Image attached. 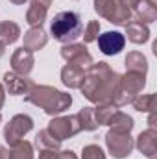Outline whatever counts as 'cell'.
I'll list each match as a JSON object with an SVG mask.
<instances>
[{"label": "cell", "instance_id": "6da1fadb", "mask_svg": "<svg viewBox=\"0 0 157 159\" xmlns=\"http://www.w3.org/2000/svg\"><path fill=\"white\" fill-rule=\"evenodd\" d=\"M118 80H120V76L109 69L107 63H98V65H91L87 69V74H85L79 89L87 100H91L94 104H104L113 98Z\"/></svg>", "mask_w": 157, "mask_h": 159}, {"label": "cell", "instance_id": "7a4b0ae2", "mask_svg": "<svg viewBox=\"0 0 157 159\" xmlns=\"http://www.w3.org/2000/svg\"><path fill=\"white\" fill-rule=\"evenodd\" d=\"M24 100L34 104V106H39L48 115H59L65 109H69L72 104L70 94H65L54 87H48V85H34L24 94Z\"/></svg>", "mask_w": 157, "mask_h": 159}, {"label": "cell", "instance_id": "3957f363", "mask_svg": "<svg viewBox=\"0 0 157 159\" xmlns=\"http://www.w3.org/2000/svg\"><path fill=\"white\" fill-rule=\"evenodd\" d=\"M83 32V22L81 17L76 11H61L57 15H54L52 24H50V34L54 35V39L63 43V44H70L78 39Z\"/></svg>", "mask_w": 157, "mask_h": 159}, {"label": "cell", "instance_id": "277c9868", "mask_svg": "<svg viewBox=\"0 0 157 159\" xmlns=\"http://www.w3.org/2000/svg\"><path fill=\"white\" fill-rule=\"evenodd\" d=\"M144 76L142 74H137V72H128L124 78L118 80L117 83V89H115V94H113V102L115 106H126L129 102H133L139 93L142 91L144 87Z\"/></svg>", "mask_w": 157, "mask_h": 159}, {"label": "cell", "instance_id": "5b68a950", "mask_svg": "<svg viewBox=\"0 0 157 159\" xmlns=\"http://www.w3.org/2000/svg\"><path fill=\"white\" fill-rule=\"evenodd\" d=\"M94 9L98 15L113 24H128L131 20V9L118 4V0H94Z\"/></svg>", "mask_w": 157, "mask_h": 159}, {"label": "cell", "instance_id": "8992f818", "mask_svg": "<svg viewBox=\"0 0 157 159\" xmlns=\"http://www.w3.org/2000/svg\"><path fill=\"white\" fill-rule=\"evenodd\" d=\"M34 128V120L28 115H15L13 119L9 120V124H6V129H4V139L9 146L17 144L22 141V137Z\"/></svg>", "mask_w": 157, "mask_h": 159}, {"label": "cell", "instance_id": "52a82bcc", "mask_svg": "<svg viewBox=\"0 0 157 159\" xmlns=\"http://www.w3.org/2000/svg\"><path fill=\"white\" fill-rule=\"evenodd\" d=\"M105 143H107V148L111 152V156L117 159L128 157L133 150V139L129 137V133H117L113 129L107 131L105 135Z\"/></svg>", "mask_w": 157, "mask_h": 159}, {"label": "cell", "instance_id": "ba28073f", "mask_svg": "<svg viewBox=\"0 0 157 159\" xmlns=\"http://www.w3.org/2000/svg\"><path fill=\"white\" fill-rule=\"evenodd\" d=\"M46 129L54 135V139H57L61 143V141L76 135L81 128H79V122L76 119V115H74V117H59V119H54L48 124Z\"/></svg>", "mask_w": 157, "mask_h": 159}, {"label": "cell", "instance_id": "9c48e42d", "mask_svg": "<svg viewBox=\"0 0 157 159\" xmlns=\"http://www.w3.org/2000/svg\"><path fill=\"white\" fill-rule=\"evenodd\" d=\"M61 56L67 59V63L78 65L83 70H87V69L92 65V57H91V54L87 52V48H85L83 44H76V43L65 44V46L61 48Z\"/></svg>", "mask_w": 157, "mask_h": 159}, {"label": "cell", "instance_id": "30bf717a", "mask_svg": "<svg viewBox=\"0 0 157 159\" xmlns=\"http://www.w3.org/2000/svg\"><path fill=\"white\" fill-rule=\"evenodd\" d=\"M96 41H98L100 52L105 54V56H115V54H118L124 48V44H126V39H124V35L120 32H105V34L98 35Z\"/></svg>", "mask_w": 157, "mask_h": 159}, {"label": "cell", "instance_id": "8fae6325", "mask_svg": "<svg viewBox=\"0 0 157 159\" xmlns=\"http://www.w3.org/2000/svg\"><path fill=\"white\" fill-rule=\"evenodd\" d=\"M11 67H13V72L17 74H22V76H28L34 69V52H30L28 48H17L11 56Z\"/></svg>", "mask_w": 157, "mask_h": 159}, {"label": "cell", "instance_id": "7c38bea8", "mask_svg": "<svg viewBox=\"0 0 157 159\" xmlns=\"http://www.w3.org/2000/svg\"><path fill=\"white\" fill-rule=\"evenodd\" d=\"M4 83H6L9 94H26L35 85L30 78H26L22 74H17V72H6Z\"/></svg>", "mask_w": 157, "mask_h": 159}, {"label": "cell", "instance_id": "4fadbf2b", "mask_svg": "<svg viewBox=\"0 0 157 159\" xmlns=\"http://www.w3.org/2000/svg\"><path fill=\"white\" fill-rule=\"evenodd\" d=\"M30 9L26 13V22L30 26H41L44 17H46V11L52 4V0H30Z\"/></svg>", "mask_w": 157, "mask_h": 159}, {"label": "cell", "instance_id": "5bb4252c", "mask_svg": "<svg viewBox=\"0 0 157 159\" xmlns=\"http://www.w3.org/2000/svg\"><path fill=\"white\" fill-rule=\"evenodd\" d=\"M137 148L146 156L148 159H155L157 154V133L154 128L142 131L137 139Z\"/></svg>", "mask_w": 157, "mask_h": 159}, {"label": "cell", "instance_id": "9a60e30c", "mask_svg": "<svg viewBox=\"0 0 157 159\" xmlns=\"http://www.w3.org/2000/svg\"><path fill=\"white\" fill-rule=\"evenodd\" d=\"M83 78H85V70L78 65L67 63L61 70V81L70 89H79L81 83H83Z\"/></svg>", "mask_w": 157, "mask_h": 159}, {"label": "cell", "instance_id": "2e32d148", "mask_svg": "<svg viewBox=\"0 0 157 159\" xmlns=\"http://www.w3.org/2000/svg\"><path fill=\"white\" fill-rule=\"evenodd\" d=\"M46 43H48V37H46V34L41 26H32L24 34V48H28L30 52L43 48Z\"/></svg>", "mask_w": 157, "mask_h": 159}, {"label": "cell", "instance_id": "e0dca14e", "mask_svg": "<svg viewBox=\"0 0 157 159\" xmlns=\"http://www.w3.org/2000/svg\"><path fill=\"white\" fill-rule=\"evenodd\" d=\"M126 32H128V39L131 43H137V44H142L150 39V30L141 20H129L126 24Z\"/></svg>", "mask_w": 157, "mask_h": 159}, {"label": "cell", "instance_id": "ac0fdd59", "mask_svg": "<svg viewBox=\"0 0 157 159\" xmlns=\"http://www.w3.org/2000/svg\"><path fill=\"white\" fill-rule=\"evenodd\" d=\"M126 69H128V72H137V74L146 76L148 61L141 52H129L128 57H126Z\"/></svg>", "mask_w": 157, "mask_h": 159}, {"label": "cell", "instance_id": "d6986e66", "mask_svg": "<svg viewBox=\"0 0 157 159\" xmlns=\"http://www.w3.org/2000/svg\"><path fill=\"white\" fill-rule=\"evenodd\" d=\"M135 11H137V20H141L142 24L154 22L157 19V6L154 4V0H141Z\"/></svg>", "mask_w": 157, "mask_h": 159}, {"label": "cell", "instance_id": "ffe728a7", "mask_svg": "<svg viewBox=\"0 0 157 159\" xmlns=\"http://www.w3.org/2000/svg\"><path fill=\"white\" fill-rule=\"evenodd\" d=\"M107 126H111V129L117 131V133H129L133 129V119L129 115H126V113L115 111L113 117L107 122Z\"/></svg>", "mask_w": 157, "mask_h": 159}, {"label": "cell", "instance_id": "44dd1931", "mask_svg": "<svg viewBox=\"0 0 157 159\" xmlns=\"http://www.w3.org/2000/svg\"><path fill=\"white\" fill-rule=\"evenodd\" d=\"M76 119L79 122V128L81 129H87V131H94L100 124L96 122V117H94V107H83L76 115Z\"/></svg>", "mask_w": 157, "mask_h": 159}, {"label": "cell", "instance_id": "7402d4cb", "mask_svg": "<svg viewBox=\"0 0 157 159\" xmlns=\"http://www.w3.org/2000/svg\"><path fill=\"white\" fill-rule=\"evenodd\" d=\"M19 35H20V28H19L15 22L4 20V22L0 24V37H2V43H4V44L15 43V41L19 39Z\"/></svg>", "mask_w": 157, "mask_h": 159}, {"label": "cell", "instance_id": "603a6c76", "mask_svg": "<svg viewBox=\"0 0 157 159\" xmlns=\"http://www.w3.org/2000/svg\"><path fill=\"white\" fill-rule=\"evenodd\" d=\"M59 141L57 139H54V135L48 131V129H43L37 133V137H35V146L37 148H43V150H57L59 148Z\"/></svg>", "mask_w": 157, "mask_h": 159}, {"label": "cell", "instance_id": "cb8c5ba5", "mask_svg": "<svg viewBox=\"0 0 157 159\" xmlns=\"http://www.w3.org/2000/svg\"><path fill=\"white\" fill-rule=\"evenodd\" d=\"M9 154V159H34V148L30 143L26 141H20L17 144L11 146V152Z\"/></svg>", "mask_w": 157, "mask_h": 159}, {"label": "cell", "instance_id": "d4e9b609", "mask_svg": "<svg viewBox=\"0 0 157 159\" xmlns=\"http://www.w3.org/2000/svg\"><path fill=\"white\" fill-rule=\"evenodd\" d=\"M115 111H117V106H115V104H111V102H104V104H100V106L94 109L96 122H98V124H107L109 119L113 117Z\"/></svg>", "mask_w": 157, "mask_h": 159}, {"label": "cell", "instance_id": "484cf974", "mask_svg": "<svg viewBox=\"0 0 157 159\" xmlns=\"http://www.w3.org/2000/svg\"><path fill=\"white\" fill-rule=\"evenodd\" d=\"M133 104H135L137 111H150V113H154V109H155V94H139L133 100Z\"/></svg>", "mask_w": 157, "mask_h": 159}, {"label": "cell", "instance_id": "4316f807", "mask_svg": "<svg viewBox=\"0 0 157 159\" xmlns=\"http://www.w3.org/2000/svg\"><path fill=\"white\" fill-rule=\"evenodd\" d=\"M81 159H105V154L96 144H87L81 152Z\"/></svg>", "mask_w": 157, "mask_h": 159}, {"label": "cell", "instance_id": "83f0119b", "mask_svg": "<svg viewBox=\"0 0 157 159\" xmlns=\"http://www.w3.org/2000/svg\"><path fill=\"white\" fill-rule=\"evenodd\" d=\"M98 32H100V24H98V20H91L89 24H87V30H85V43H92V41H96L98 37Z\"/></svg>", "mask_w": 157, "mask_h": 159}, {"label": "cell", "instance_id": "f1b7e54d", "mask_svg": "<svg viewBox=\"0 0 157 159\" xmlns=\"http://www.w3.org/2000/svg\"><path fill=\"white\" fill-rule=\"evenodd\" d=\"M39 159H59V154L57 150H43Z\"/></svg>", "mask_w": 157, "mask_h": 159}, {"label": "cell", "instance_id": "f546056e", "mask_svg": "<svg viewBox=\"0 0 157 159\" xmlns=\"http://www.w3.org/2000/svg\"><path fill=\"white\" fill-rule=\"evenodd\" d=\"M139 2H141V0H118V4H122V6L128 7V9H129V7H137Z\"/></svg>", "mask_w": 157, "mask_h": 159}, {"label": "cell", "instance_id": "4dcf8cb0", "mask_svg": "<svg viewBox=\"0 0 157 159\" xmlns=\"http://www.w3.org/2000/svg\"><path fill=\"white\" fill-rule=\"evenodd\" d=\"M59 159H78L74 156V152H70V150H65V152H61L59 154Z\"/></svg>", "mask_w": 157, "mask_h": 159}, {"label": "cell", "instance_id": "1f68e13d", "mask_svg": "<svg viewBox=\"0 0 157 159\" xmlns=\"http://www.w3.org/2000/svg\"><path fill=\"white\" fill-rule=\"evenodd\" d=\"M4 98H6V91H4V87H2V83H0V107L4 106Z\"/></svg>", "mask_w": 157, "mask_h": 159}, {"label": "cell", "instance_id": "d6a6232c", "mask_svg": "<svg viewBox=\"0 0 157 159\" xmlns=\"http://www.w3.org/2000/svg\"><path fill=\"white\" fill-rule=\"evenodd\" d=\"M4 52H6V44H4V43L0 41V57L4 56Z\"/></svg>", "mask_w": 157, "mask_h": 159}, {"label": "cell", "instance_id": "836d02e7", "mask_svg": "<svg viewBox=\"0 0 157 159\" xmlns=\"http://www.w3.org/2000/svg\"><path fill=\"white\" fill-rule=\"evenodd\" d=\"M9 2H13V4H24L26 0H9Z\"/></svg>", "mask_w": 157, "mask_h": 159}, {"label": "cell", "instance_id": "e575fe53", "mask_svg": "<svg viewBox=\"0 0 157 159\" xmlns=\"http://www.w3.org/2000/svg\"><path fill=\"white\" fill-rule=\"evenodd\" d=\"M0 122H2V115H0Z\"/></svg>", "mask_w": 157, "mask_h": 159}]
</instances>
